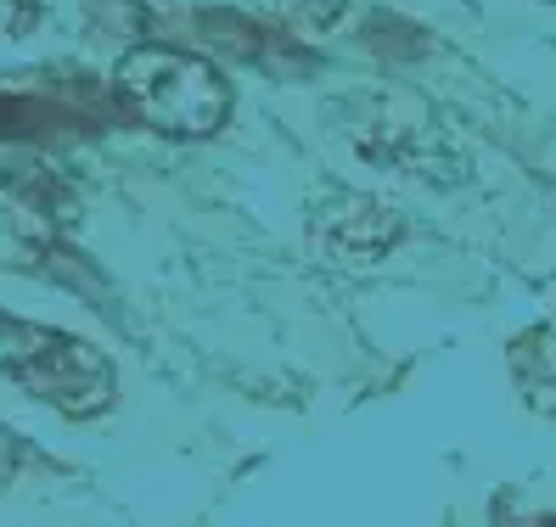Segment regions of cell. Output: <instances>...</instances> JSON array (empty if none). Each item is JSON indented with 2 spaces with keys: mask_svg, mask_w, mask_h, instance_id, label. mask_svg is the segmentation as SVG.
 Masks as SVG:
<instances>
[{
  "mask_svg": "<svg viewBox=\"0 0 556 527\" xmlns=\"http://www.w3.org/2000/svg\"><path fill=\"white\" fill-rule=\"evenodd\" d=\"M0 376L62 415H96L113 404V359L102 348L12 314H0Z\"/></svg>",
  "mask_w": 556,
  "mask_h": 527,
  "instance_id": "obj_2",
  "label": "cell"
},
{
  "mask_svg": "<svg viewBox=\"0 0 556 527\" xmlns=\"http://www.w3.org/2000/svg\"><path fill=\"white\" fill-rule=\"evenodd\" d=\"M17 454H23V449H17V438L7 433V426H0V477H7V472L17 466Z\"/></svg>",
  "mask_w": 556,
  "mask_h": 527,
  "instance_id": "obj_4",
  "label": "cell"
},
{
  "mask_svg": "<svg viewBox=\"0 0 556 527\" xmlns=\"http://www.w3.org/2000/svg\"><path fill=\"white\" fill-rule=\"evenodd\" d=\"M118 102L152 124L157 136L203 141L231 118V85L214 62L175 51V46H141L118 62Z\"/></svg>",
  "mask_w": 556,
  "mask_h": 527,
  "instance_id": "obj_1",
  "label": "cell"
},
{
  "mask_svg": "<svg viewBox=\"0 0 556 527\" xmlns=\"http://www.w3.org/2000/svg\"><path fill=\"white\" fill-rule=\"evenodd\" d=\"M309 236L326 264H377L400 242V219L382 203H371V196H338V203H326L315 214Z\"/></svg>",
  "mask_w": 556,
  "mask_h": 527,
  "instance_id": "obj_3",
  "label": "cell"
}]
</instances>
